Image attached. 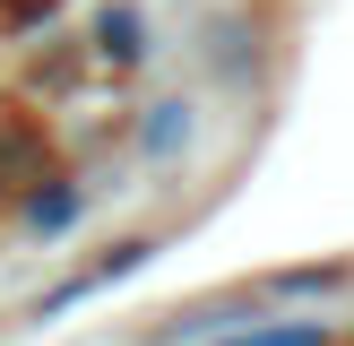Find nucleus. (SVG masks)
<instances>
[{"label":"nucleus","instance_id":"nucleus-3","mask_svg":"<svg viewBox=\"0 0 354 346\" xmlns=\"http://www.w3.org/2000/svg\"><path fill=\"white\" fill-rule=\"evenodd\" d=\"M95 52L130 69V61H138V9H104V17H95Z\"/></svg>","mask_w":354,"mask_h":346},{"label":"nucleus","instance_id":"nucleus-1","mask_svg":"<svg viewBox=\"0 0 354 346\" xmlns=\"http://www.w3.org/2000/svg\"><path fill=\"white\" fill-rule=\"evenodd\" d=\"M26 182H44V130L35 121H0V199L26 190Z\"/></svg>","mask_w":354,"mask_h":346},{"label":"nucleus","instance_id":"nucleus-4","mask_svg":"<svg viewBox=\"0 0 354 346\" xmlns=\"http://www.w3.org/2000/svg\"><path fill=\"white\" fill-rule=\"evenodd\" d=\"M182 138H190V113H182V104H156V121H147V156H173Z\"/></svg>","mask_w":354,"mask_h":346},{"label":"nucleus","instance_id":"nucleus-2","mask_svg":"<svg viewBox=\"0 0 354 346\" xmlns=\"http://www.w3.org/2000/svg\"><path fill=\"white\" fill-rule=\"evenodd\" d=\"M78 208H86V190H78V182H52V190H35V199H26V225H35V234H61Z\"/></svg>","mask_w":354,"mask_h":346},{"label":"nucleus","instance_id":"nucleus-5","mask_svg":"<svg viewBox=\"0 0 354 346\" xmlns=\"http://www.w3.org/2000/svg\"><path fill=\"white\" fill-rule=\"evenodd\" d=\"M234 346H320V329H268V338H234Z\"/></svg>","mask_w":354,"mask_h":346}]
</instances>
